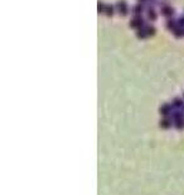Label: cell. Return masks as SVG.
Instances as JSON below:
<instances>
[{
    "label": "cell",
    "instance_id": "cell-3",
    "mask_svg": "<svg viewBox=\"0 0 184 195\" xmlns=\"http://www.w3.org/2000/svg\"><path fill=\"white\" fill-rule=\"evenodd\" d=\"M117 9H119V11H120L122 15H125L127 13V7H126V4L124 2H121V3L117 4Z\"/></svg>",
    "mask_w": 184,
    "mask_h": 195
},
{
    "label": "cell",
    "instance_id": "cell-9",
    "mask_svg": "<svg viewBox=\"0 0 184 195\" xmlns=\"http://www.w3.org/2000/svg\"><path fill=\"white\" fill-rule=\"evenodd\" d=\"M139 2H141V3H143V2H145V0H139Z\"/></svg>",
    "mask_w": 184,
    "mask_h": 195
},
{
    "label": "cell",
    "instance_id": "cell-6",
    "mask_svg": "<svg viewBox=\"0 0 184 195\" xmlns=\"http://www.w3.org/2000/svg\"><path fill=\"white\" fill-rule=\"evenodd\" d=\"M105 10H106V14H107V15H111V14L114 13V9H112V7H110V5H108V7H106Z\"/></svg>",
    "mask_w": 184,
    "mask_h": 195
},
{
    "label": "cell",
    "instance_id": "cell-4",
    "mask_svg": "<svg viewBox=\"0 0 184 195\" xmlns=\"http://www.w3.org/2000/svg\"><path fill=\"white\" fill-rule=\"evenodd\" d=\"M174 33H175V36H178V37H180V36H183V33H184V30L182 29V27H179L178 26L175 29H174Z\"/></svg>",
    "mask_w": 184,
    "mask_h": 195
},
{
    "label": "cell",
    "instance_id": "cell-8",
    "mask_svg": "<svg viewBox=\"0 0 184 195\" xmlns=\"http://www.w3.org/2000/svg\"><path fill=\"white\" fill-rule=\"evenodd\" d=\"M179 23L182 24V27H184V19H180V20H179Z\"/></svg>",
    "mask_w": 184,
    "mask_h": 195
},
{
    "label": "cell",
    "instance_id": "cell-5",
    "mask_svg": "<svg viewBox=\"0 0 184 195\" xmlns=\"http://www.w3.org/2000/svg\"><path fill=\"white\" fill-rule=\"evenodd\" d=\"M148 17H149V19H155V11H154V9H149L148 10Z\"/></svg>",
    "mask_w": 184,
    "mask_h": 195
},
{
    "label": "cell",
    "instance_id": "cell-1",
    "mask_svg": "<svg viewBox=\"0 0 184 195\" xmlns=\"http://www.w3.org/2000/svg\"><path fill=\"white\" fill-rule=\"evenodd\" d=\"M130 26L132 27V28H141V26H143V19L141 18H134V19L131 20V23H130Z\"/></svg>",
    "mask_w": 184,
    "mask_h": 195
},
{
    "label": "cell",
    "instance_id": "cell-2",
    "mask_svg": "<svg viewBox=\"0 0 184 195\" xmlns=\"http://www.w3.org/2000/svg\"><path fill=\"white\" fill-rule=\"evenodd\" d=\"M162 13L165 17H171V14H173V9H171L170 7H168V5H164V7L162 8Z\"/></svg>",
    "mask_w": 184,
    "mask_h": 195
},
{
    "label": "cell",
    "instance_id": "cell-7",
    "mask_svg": "<svg viewBox=\"0 0 184 195\" xmlns=\"http://www.w3.org/2000/svg\"><path fill=\"white\" fill-rule=\"evenodd\" d=\"M141 10H143V8L140 7V5H136V8L134 9V11H135V13H140V11H141Z\"/></svg>",
    "mask_w": 184,
    "mask_h": 195
}]
</instances>
